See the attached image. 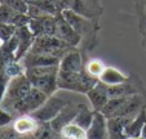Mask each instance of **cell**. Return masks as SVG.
Returning <instances> with one entry per match:
<instances>
[{
    "mask_svg": "<svg viewBox=\"0 0 146 139\" xmlns=\"http://www.w3.org/2000/svg\"><path fill=\"white\" fill-rule=\"evenodd\" d=\"M62 14L67 19V22L72 26V28L78 32V35L80 36L82 41H80L79 45V50L84 54V57H87V54L91 53L98 45L100 41L98 35L100 31H101V23L91 21L88 18H84V17L74 13L70 9L64 11Z\"/></svg>",
    "mask_w": 146,
    "mask_h": 139,
    "instance_id": "cell-1",
    "label": "cell"
},
{
    "mask_svg": "<svg viewBox=\"0 0 146 139\" xmlns=\"http://www.w3.org/2000/svg\"><path fill=\"white\" fill-rule=\"evenodd\" d=\"M58 71L60 66L31 67L26 68L25 75L30 80L33 88L43 92L47 97H52L58 89Z\"/></svg>",
    "mask_w": 146,
    "mask_h": 139,
    "instance_id": "cell-2",
    "label": "cell"
},
{
    "mask_svg": "<svg viewBox=\"0 0 146 139\" xmlns=\"http://www.w3.org/2000/svg\"><path fill=\"white\" fill-rule=\"evenodd\" d=\"M98 82V79L91 76L86 70L80 72L58 71V89L87 94Z\"/></svg>",
    "mask_w": 146,
    "mask_h": 139,
    "instance_id": "cell-3",
    "label": "cell"
},
{
    "mask_svg": "<svg viewBox=\"0 0 146 139\" xmlns=\"http://www.w3.org/2000/svg\"><path fill=\"white\" fill-rule=\"evenodd\" d=\"M47 99L48 97L45 96L44 93L38 90L36 88H33L25 98L18 101L17 103L12 104L5 111L9 112L14 119L18 117V116H22V115H31L38 108H40Z\"/></svg>",
    "mask_w": 146,
    "mask_h": 139,
    "instance_id": "cell-4",
    "label": "cell"
},
{
    "mask_svg": "<svg viewBox=\"0 0 146 139\" xmlns=\"http://www.w3.org/2000/svg\"><path fill=\"white\" fill-rule=\"evenodd\" d=\"M74 49L72 46L58 39L57 36H38L33 44L30 52L40 53V54L54 55V57L62 58L67 52Z\"/></svg>",
    "mask_w": 146,
    "mask_h": 139,
    "instance_id": "cell-5",
    "label": "cell"
},
{
    "mask_svg": "<svg viewBox=\"0 0 146 139\" xmlns=\"http://www.w3.org/2000/svg\"><path fill=\"white\" fill-rule=\"evenodd\" d=\"M31 89H33V85H31L30 80L27 79L25 74L13 77L9 81V85L7 88L5 96H4L3 102H1V108L8 109L12 104L17 103L18 101L25 98Z\"/></svg>",
    "mask_w": 146,
    "mask_h": 139,
    "instance_id": "cell-6",
    "label": "cell"
},
{
    "mask_svg": "<svg viewBox=\"0 0 146 139\" xmlns=\"http://www.w3.org/2000/svg\"><path fill=\"white\" fill-rule=\"evenodd\" d=\"M108 94L110 98H120V97H131L136 94L146 96V88L143 81L137 74H129V77L125 82L114 86H108Z\"/></svg>",
    "mask_w": 146,
    "mask_h": 139,
    "instance_id": "cell-7",
    "label": "cell"
},
{
    "mask_svg": "<svg viewBox=\"0 0 146 139\" xmlns=\"http://www.w3.org/2000/svg\"><path fill=\"white\" fill-rule=\"evenodd\" d=\"M70 11L84 18L100 22V23H101L102 16L105 13V8L102 5L101 0H71Z\"/></svg>",
    "mask_w": 146,
    "mask_h": 139,
    "instance_id": "cell-8",
    "label": "cell"
},
{
    "mask_svg": "<svg viewBox=\"0 0 146 139\" xmlns=\"http://www.w3.org/2000/svg\"><path fill=\"white\" fill-rule=\"evenodd\" d=\"M70 101H66V99H61L56 96L48 97V99L44 102V104L38 108L34 113H31L34 117L38 121H43V123H49L53 119L62 111L64 107H66L69 104Z\"/></svg>",
    "mask_w": 146,
    "mask_h": 139,
    "instance_id": "cell-9",
    "label": "cell"
},
{
    "mask_svg": "<svg viewBox=\"0 0 146 139\" xmlns=\"http://www.w3.org/2000/svg\"><path fill=\"white\" fill-rule=\"evenodd\" d=\"M56 36L72 48H79L80 41H82L80 36L67 22L62 13L56 16Z\"/></svg>",
    "mask_w": 146,
    "mask_h": 139,
    "instance_id": "cell-10",
    "label": "cell"
},
{
    "mask_svg": "<svg viewBox=\"0 0 146 139\" xmlns=\"http://www.w3.org/2000/svg\"><path fill=\"white\" fill-rule=\"evenodd\" d=\"M86 58L84 54L79 50V48H74L67 52L60 62V71L65 72H80L84 70L86 66Z\"/></svg>",
    "mask_w": 146,
    "mask_h": 139,
    "instance_id": "cell-11",
    "label": "cell"
},
{
    "mask_svg": "<svg viewBox=\"0 0 146 139\" xmlns=\"http://www.w3.org/2000/svg\"><path fill=\"white\" fill-rule=\"evenodd\" d=\"M29 28L38 36H56V16H44L40 18H30Z\"/></svg>",
    "mask_w": 146,
    "mask_h": 139,
    "instance_id": "cell-12",
    "label": "cell"
},
{
    "mask_svg": "<svg viewBox=\"0 0 146 139\" xmlns=\"http://www.w3.org/2000/svg\"><path fill=\"white\" fill-rule=\"evenodd\" d=\"M87 139H109L108 117L100 111H94L92 124L87 129Z\"/></svg>",
    "mask_w": 146,
    "mask_h": 139,
    "instance_id": "cell-13",
    "label": "cell"
},
{
    "mask_svg": "<svg viewBox=\"0 0 146 139\" xmlns=\"http://www.w3.org/2000/svg\"><path fill=\"white\" fill-rule=\"evenodd\" d=\"M16 36H17V41H18V46H17V52H16V59L22 61V58L33 48V44L35 41V36H34V34L29 28V26L18 27Z\"/></svg>",
    "mask_w": 146,
    "mask_h": 139,
    "instance_id": "cell-14",
    "label": "cell"
},
{
    "mask_svg": "<svg viewBox=\"0 0 146 139\" xmlns=\"http://www.w3.org/2000/svg\"><path fill=\"white\" fill-rule=\"evenodd\" d=\"M79 108H80V103H72V102L70 101L69 104H67L66 107H64L62 111H61L52 121H49L52 128L54 129L56 131L60 133L61 129L64 128V126L69 125V124H71L72 121H74L76 113L79 112Z\"/></svg>",
    "mask_w": 146,
    "mask_h": 139,
    "instance_id": "cell-15",
    "label": "cell"
},
{
    "mask_svg": "<svg viewBox=\"0 0 146 139\" xmlns=\"http://www.w3.org/2000/svg\"><path fill=\"white\" fill-rule=\"evenodd\" d=\"M22 65L25 68L31 67H45V66H60L61 58L54 57V55L48 54H40V53L29 52L25 57L22 58Z\"/></svg>",
    "mask_w": 146,
    "mask_h": 139,
    "instance_id": "cell-16",
    "label": "cell"
},
{
    "mask_svg": "<svg viewBox=\"0 0 146 139\" xmlns=\"http://www.w3.org/2000/svg\"><path fill=\"white\" fill-rule=\"evenodd\" d=\"M86 96L88 97L89 102H91L92 109H93V111H100V112L104 109V107L108 104L109 99H110V97H109V94H108V86L101 84L100 81L97 82L96 86L92 88V89L87 93Z\"/></svg>",
    "mask_w": 146,
    "mask_h": 139,
    "instance_id": "cell-17",
    "label": "cell"
},
{
    "mask_svg": "<svg viewBox=\"0 0 146 139\" xmlns=\"http://www.w3.org/2000/svg\"><path fill=\"white\" fill-rule=\"evenodd\" d=\"M29 22H30V17L27 14L18 13L9 7L0 4V23H11L18 28L29 26Z\"/></svg>",
    "mask_w": 146,
    "mask_h": 139,
    "instance_id": "cell-18",
    "label": "cell"
},
{
    "mask_svg": "<svg viewBox=\"0 0 146 139\" xmlns=\"http://www.w3.org/2000/svg\"><path fill=\"white\" fill-rule=\"evenodd\" d=\"M39 125V121L34 117L33 115H22V116H18L13 120L12 126L13 129L21 135L25 136H31L34 134V131L36 130Z\"/></svg>",
    "mask_w": 146,
    "mask_h": 139,
    "instance_id": "cell-19",
    "label": "cell"
},
{
    "mask_svg": "<svg viewBox=\"0 0 146 139\" xmlns=\"http://www.w3.org/2000/svg\"><path fill=\"white\" fill-rule=\"evenodd\" d=\"M128 77H129V75H124L123 72L119 71L118 68L105 67L104 72L98 77V81L101 84L106 85V86H114V85H119L125 82L128 80Z\"/></svg>",
    "mask_w": 146,
    "mask_h": 139,
    "instance_id": "cell-20",
    "label": "cell"
},
{
    "mask_svg": "<svg viewBox=\"0 0 146 139\" xmlns=\"http://www.w3.org/2000/svg\"><path fill=\"white\" fill-rule=\"evenodd\" d=\"M146 124V107L140 112V113L133 117L129 123L127 124L125 129H124V134L127 139H133V138H140L142 129Z\"/></svg>",
    "mask_w": 146,
    "mask_h": 139,
    "instance_id": "cell-21",
    "label": "cell"
},
{
    "mask_svg": "<svg viewBox=\"0 0 146 139\" xmlns=\"http://www.w3.org/2000/svg\"><path fill=\"white\" fill-rule=\"evenodd\" d=\"M132 119L129 117H110L108 119L109 139H127L124 129Z\"/></svg>",
    "mask_w": 146,
    "mask_h": 139,
    "instance_id": "cell-22",
    "label": "cell"
},
{
    "mask_svg": "<svg viewBox=\"0 0 146 139\" xmlns=\"http://www.w3.org/2000/svg\"><path fill=\"white\" fill-rule=\"evenodd\" d=\"M31 139H62V136L58 131H56L52 128L50 123L39 121V125L31 135Z\"/></svg>",
    "mask_w": 146,
    "mask_h": 139,
    "instance_id": "cell-23",
    "label": "cell"
},
{
    "mask_svg": "<svg viewBox=\"0 0 146 139\" xmlns=\"http://www.w3.org/2000/svg\"><path fill=\"white\" fill-rule=\"evenodd\" d=\"M93 116H94L93 109H91L87 104L80 103L79 112L76 113V116H75V119H74L72 123L76 124V125H79L80 128H83L84 130H87V129L91 126L92 120H93Z\"/></svg>",
    "mask_w": 146,
    "mask_h": 139,
    "instance_id": "cell-24",
    "label": "cell"
},
{
    "mask_svg": "<svg viewBox=\"0 0 146 139\" xmlns=\"http://www.w3.org/2000/svg\"><path fill=\"white\" fill-rule=\"evenodd\" d=\"M60 134L62 139H87V130H84L74 123L64 126L61 129Z\"/></svg>",
    "mask_w": 146,
    "mask_h": 139,
    "instance_id": "cell-25",
    "label": "cell"
},
{
    "mask_svg": "<svg viewBox=\"0 0 146 139\" xmlns=\"http://www.w3.org/2000/svg\"><path fill=\"white\" fill-rule=\"evenodd\" d=\"M106 66L104 65V62H101L100 59H89L86 62V66H84V70L88 72L91 76L98 79L101 76V74L104 72Z\"/></svg>",
    "mask_w": 146,
    "mask_h": 139,
    "instance_id": "cell-26",
    "label": "cell"
},
{
    "mask_svg": "<svg viewBox=\"0 0 146 139\" xmlns=\"http://www.w3.org/2000/svg\"><path fill=\"white\" fill-rule=\"evenodd\" d=\"M31 4H35L36 7L41 9L44 13L49 14V16H57V14H61V12L58 11L57 5L53 0H36Z\"/></svg>",
    "mask_w": 146,
    "mask_h": 139,
    "instance_id": "cell-27",
    "label": "cell"
},
{
    "mask_svg": "<svg viewBox=\"0 0 146 139\" xmlns=\"http://www.w3.org/2000/svg\"><path fill=\"white\" fill-rule=\"evenodd\" d=\"M0 4L12 8L13 11L18 12V13H23L27 14V9H29V3L26 0H1Z\"/></svg>",
    "mask_w": 146,
    "mask_h": 139,
    "instance_id": "cell-28",
    "label": "cell"
},
{
    "mask_svg": "<svg viewBox=\"0 0 146 139\" xmlns=\"http://www.w3.org/2000/svg\"><path fill=\"white\" fill-rule=\"evenodd\" d=\"M17 32V27L11 23H0V41L1 44L11 40Z\"/></svg>",
    "mask_w": 146,
    "mask_h": 139,
    "instance_id": "cell-29",
    "label": "cell"
},
{
    "mask_svg": "<svg viewBox=\"0 0 146 139\" xmlns=\"http://www.w3.org/2000/svg\"><path fill=\"white\" fill-rule=\"evenodd\" d=\"M0 139H31V136H25L18 134L11 124V125L0 128Z\"/></svg>",
    "mask_w": 146,
    "mask_h": 139,
    "instance_id": "cell-30",
    "label": "cell"
},
{
    "mask_svg": "<svg viewBox=\"0 0 146 139\" xmlns=\"http://www.w3.org/2000/svg\"><path fill=\"white\" fill-rule=\"evenodd\" d=\"M133 5L137 19L146 17V0H133Z\"/></svg>",
    "mask_w": 146,
    "mask_h": 139,
    "instance_id": "cell-31",
    "label": "cell"
},
{
    "mask_svg": "<svg viewBox=\"0 0 146 139\" xmlns=\"http://www.w3.org/2000/svg\"><path fill=\"white\" fill-rule=\"evenodd\" d=\"M13 120H14L13 116H12L9 112H7L5 109H3L0 107V128L11 125V124L13 123Z\"/></svg>",
    "mask_w": 146,
    "mask_h": 139,
    "instance_id": "cell-32",
    "label": "cell"
},
{
    "mask_svg": "<svg viewBox=\"0 0 146 139\" xmlns=\"http://www.w3.org/2000/svg\"><path fill=\"white\" fill-rule=\"evenodd\" d=\"M145 30H146V17H143V18L138 19V31H140V34H141Z\"/></svg>",
    "mask_w": 146,
    "mask_h": 139,
    "instance_id": "cell-33",
    "label": "cell"
},
{
    "mask_svg": "<svg viewBox=\"0 0 146 139\" xmlns=\"http://www.w3.org/2000/svg\"><path fill=\"white\" fill-rule=\"evenodd\" d=\"M141 46H142V49L146 52V30L141 32Z\"/></svg>",
    "mask_w": 146,
    "mask_h": 139,
    "instance_id": "cell-34",
    "label": "cell"
},
{
    "mask_svg": "<svg viewBox=\"0 0 146 139\" xmlns=\"http://www.w3.org/2000/svg\"><path fill=\"white\" fill-rule=\"evenodd\" d=\"M141 138H142V139H146V124H145V126H143V129H142V133H141Z\"/></svg>",
    "mask_w": 146,
    "mask_h": 139,
    "instance_id": "cell-35",
    "label": "cell"
},
{
    "mask_svg": "<svg viewBox=\"0 0 146 139\" xmlns=\"http://www.w3.org/2000/svg\"><path fill=\"white\" fill-rule=\"evenodd\" d=\"M27 3H34V1H36V0H26Z\"/></svg>",
    "mask_w": 146,
    "mask_h": 139,
    "instance_id": "cell-36",
    "label": "cell"
},
{
    "mask_svg": "<svg viewBox=\"0 0 146 139\" xmlns=\"http://www.w3.org/2000/svg\"><path fill=\"white\" fill-rule=\"evenodd\" d=\"M133 139H142V138H141V136H140V138H133Z\"/></svg>",
    "mask_w": 146,
    "mask_h": 139,
    "instance_id": "cell-37",
    "label": "cell"
},
{
    "mask_svg": "<svg viewBox=\"0 0 146 139\" xmlns=\"http://www.w3.org/2000/svg\"><path fill=\"white\" fill-rule=\"evenodd\" d=\"M0 46H1V41H0Z\"/></svg>",
    "mask_w": 146,
    "mask_h": 139,
    "instance_id": "cell-38",
    "label": "cell"
},
{
    "mask_svg": "<svg viewBox=\"0 0 146 139\" xmlns=\"http://www.w3.org/2000/svg\"><path fill=\"white\" fill-rule=\"evenodd\" d=\"M0 1H1V0H0Z\"/></svg>",
    "mask_w": 146,
    "mask_h": 139,
    "instance_id": "cell-39",
    "label": "cell"
}]
</instances>
